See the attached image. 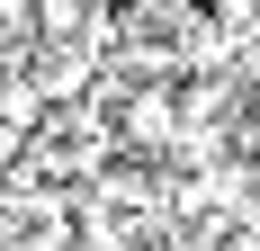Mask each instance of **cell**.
<instances>
[{
	"label": "cell",
	"mask_w": 260,
	"mask_h": 251,
	"mask_svg": "<svg viewBox=\"0 0 260 251\" xmlns=\"http://www.w3.org/2000/svg\"><path fill=\"white\" fill-rule=\"evenodd\" d=\"M171 125H180V99H171V90H135L126 99V135L135 144H161Z\"/></svg>",
	"instance_id": "obj_1"
},
{
	"label": "cell",
	"mask_w": 260,
	"mask_h": 251,
	"mask_svg": "<svg viewBox=\"0 0 260 251\" xmlns=\"http://www.w3.org/2000/svg\"><path fill=\"white\" fill-rule=\"evenodd\" d=\"M27 27L63 45V36H81V27H90V0H27Z\"/></svg>",
	"instance_id": "obj_2"
},
{
	"label": "cell",
	"mask_w": 260,
	"mask_h": 251,
	"mask_svg": "<svg viewBox=\"0 0 260 251\" xmlns=\"http://www.w3.org/2000/svg\"><path fill=\"white\" fill-rule=\"evenodd\" d=\"M0 117L36 135V125H45V81H27V72H9V81H0Z\"/></svg>",
	"instance_id": "obj_3"
},
{
	"label": "cell",
	"mask_w": 260,
	"mask_h": 251,
	"mask_svg": "<svg viewBox=\"0 0 260 251\" xmlns=\"http://www.w3.org/2000/svg\"><path fill=\"white\" fill-rule=\"evenodd\" d=\"M18 144H27V125H9V117H0V171L18 162Z\"/></svg>",
	"instance_id": "obj_4"
},
{
	"label": "cell",
	"mask_w": 260,
	"mask_h": 251,
	"mask_svg": "<svg viewBox=\"0 0 260 251\" xmlns=\"http://www.w3.org/2000/svg\"><path fill=\"white\" fill-rule=\"evenodd\" d=\"M27 251H72V233H63V225H45V233H36Z\"/></svg>",
	"instance_id": "obj_5"
},
{
	"label": "cell",
	"mask_w": 260,
	"mask_h": 251,
	"mask_svg": "<svg viewBox=\"0 0 260 251\" xmlns=\"http://www.w3.org/2000/svg\"><path fill=\"white\" fill-rule=\"evenodd\" d=\"M0 27H27V0H0Z\"/></svg>",
	"instance_id": "obj_6"
},
{
	"label": "cell",
	"mask_w": 260,
	"mask_h": 251,
	"mask_svg": "<svg viewBox=\"0 0 260 251\" xmlns=\"http://www.w3.org/2000/svg\"><path fill=\"white\" fill-rule=\"evenodd\" d=\"M0 81H9V63H0Z\"/></svg>",
	"instance_id": "obj_7"
}]
</instances>
